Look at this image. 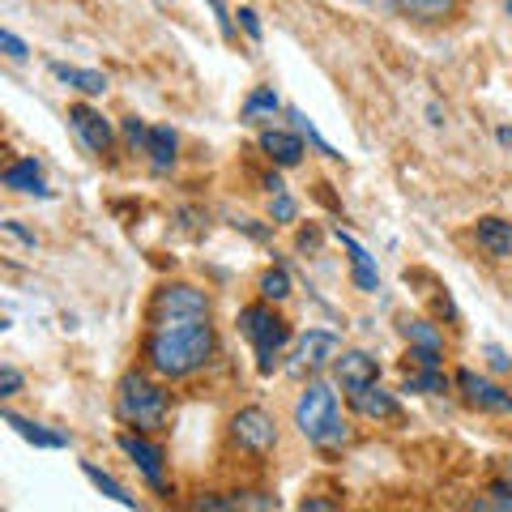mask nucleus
Wrapping results in <instances>:
<instances>
[{"instance_id": "28", "label": "nucleus", "mask_w": 512, "mask_h": 512, "mask_svg": "<svg viewBox=\"0 0 512 512\" xmlns=\"http://www.w3.org/2000/svg\"><path fill=\"white\" fill-rule=\"evenodd\" d=\"M269 218H274V227H286V222L299 218V205H295V197L286 188L274 192V201H269Z\"/></svg>"}, {"instance_id": "5", "label": "nucleus", "mask_w": 512, "mask_h": 512, "mask_svg": "<svg viewBox=\"0 0 512 512\" xmlns=\"http://www.w3.org/2000/svg\"><path fill=\"white\" fill-rule=\"evenodd\" d=\"M146 320H150V329L210 320V295H205L201 286H188V282H167V286H158V291H154Z\"/></svg>"}, {"instance_id": "2", "label": "nucleus", "mask_w": 512, "mask_h": 512, "mask_svg": "<svg viewBox=\"0 0 512 512\" xmlns=\"http://www.w3.org/2000/svg\"><path fill=\"white\" fill-rule=\"evenodd\" d=\"M295 427L303 431V440L325 448V453H338L350 444V423L338 410V393L329 389L325 380H308L295 402Z\"/></svg>"}, {"instance_id": "10", "label": "nucleus", "mask_w": 512, "mask_h": 512, "mask_svg": "<svg viewBox=\"0 0 512 512\" xmlns=\"http://www.w3.org/2000/svg\"><path fill=\"white\" fill-rule=\"evenodd\" d=\"M69 124H73V133L86 141L90 154L107 158L111 146H116V133H111V124L103 120V111H94V107H86V103H73V107H69Z\"/></svg>"}, {"instance_id": "41", "label": "nucleus", "mask_w": 512, "mask_h": 512, "mask_svg": "<svg viewBox=\"0 0 512 512\" xmlns=\"http://www.w3.org/2000/svg\"><path fill=\"white\" fill-rule=\"evenodd\" d=\"M508 478H512V457H508Z\"/></svg>"}, {"instance_id": "27", "label": "nucleus", "mask_w": 512, "mask_h": 512, "mask_svg": "<svg viewBox=\"0 0 512 512\" xmlns=\"http://www.w3.org/2000/svg\"><path fill=\"white\" fill-rule=\"evenodd\" d=\"M256 291H261V299H269V303H282L286 295H291V274H286L282 265L265 269V274H261V286H256Z\"/></svg>"}, {"instance_id": "23", "label": "nucleus", "mask_w": 512, "mask_h": 512, "mask_svg": "<svg viewBox=\"0 0 512 512\" xmlns=\"http://www.w3.org/2000/svg\"><path fill=\"white\" fill-rule=\"evenodd\" d=\"M406 393H448L444 367H406Z\"/></svg>"}, {"instance_id": "9", "label": "nucleus", "mask_w": 512, "mask_h": 512, "mask_svg": "<svg viewBox=\"0 0 512 512\" xmlns=\"http://www.w3.org/2000/svg\"><path fill=\"white\" fill-rule=\"evenodd\" d=\"M457 389L461 397L474 406V410H487V414H512V393L504 389V384H495L487 376H478V372H466L461 367L457 372Z\"/></svg>"}, {"instance_id": "26", "label": "nucleus", "mask_w": 512, "mask_h": 512, "mask_svg": "<svg viewBox=\"0 0 512 512\" xmlns=\"http://www.w3.org/2000/svg\"><path fill=\"white\" fill-rule=\"evenodd\" d=\"M402 338L410 346H431V350H444V338H440V329L431 325V320H402Z\"/></svg>"}, {"instance_id": "8", "label": "nucleus", "mask_w": 512, "mask_h": 512, "mask_svg": "<svg viewBox=\"0 0 512 512\" xmlns=\"http://www.w3.org/2000/svg\"><path fill=\"white\" fill-rule=\"evenodd\" d=\"M342 355V342H338V333H329V329H308L303 338L295 342L291 350V372L295 376H316V372H325V367H333V359Z\"/></svg>"}, {"instance_id": "20", "label": "nucleus", "mask_w": 512, "mask_h": 512, "mask_svg": "<svg viewBox=\"0 0 512 512\" xmlns=\"http://www.w3.org/2000/svg\"><path fill=\"white\" fill-rule=\"evenodd\" d=\"M175 150H180V141H175V133H171V128H167V124H150L146 154H150L154 171H167V167H175Z\"/></svg>"}, {"instance_id": "21", "label": "nucleus", "mask_w": 512, "mask_h": 512, "mask_svg": "<svg viewBox=\"0 0 512 512\" xmlns=\"http://www.w3.org/2000/svg\"><path fill=\"white\" fill-rule=\"evenodd\" d=\"M278 111H282L278 90L274 86H256L244 99V111H239V116H244V124H261V120H274Z\"/></svg>"}, {"instance_id": "13", "label": "nucleus", "mask_w": 512, "mask_h": 512, "mask_svg": "<svg viewBox=\"0 0 512 512\" xmlns=\"http://www.w3.org/2000/svg\"><path fill=\"white\" fill-rule=\"evenodd\" d=\"M363 5L380 13H402V18H414V22H444L453 18L457 0H363Z\"/></svg>"}, {"instance_id": "6", "label": "nucleus", "mask_w": 512, "mask_h": 512, "mask_svg": "<svg viewBox=\"0 0 512 512\" xmlns=\"http://www.w3.org/2000/svg\"><path fill=\"white\" fill-rule=\"evenodd\" d=\"M231 440L252 457H269L278 448V419L265 406H244L231 414Z\"/></svg>"}, {"instance_id": "16", "label": "nucleus", "mask_w": 512, "mask_h": 512, "mask_svg": "<svg viewBox=\"0 0 512 512\" xmlns=\"http://www.w3.org/2000/svg\"><path fill=\"white\" fill-rule=\"evenodd\" d=\"M197 508L205 512H235V508H256V512H265V508H278V495H269V491H235V495H201Z\"/></svg>"}, {"instance_id": "1", "label": "nucleus", "mask_w": 512, "mask_h": 512, "mask_svg": "<svg viewBox=\"0 0 512 512\" xmlns=\"http://www.w3.org/2000/svg\"><path fill=\"white\" fill-rule=\"evenodd\" d=\"M218 350V333L210 320H192V325H163L146 333V367L163 380H188L197 376L201 367H210Z\"/></svg>"}, {"instance_id": "32", "label": "nucleus", "mask_w": 512, "mask_h": 512, "mask_svg": "<svg viewBox=\"0 0 512 512\" xmlns=\"http://www.w3.org/2000/svg\"><path fill=\"white\" fill-rule=\"evenodd\" d=\"M205 5L214 9V18H218V30H222V39H235V22H231L227 5H222V0H205Z\"/></svg>"}, {"instance_id": "34", "label": "nucleus", "mask_w": 512, "mask_h": 512, "mask_svg": "<svg viewBox=\"0 0 512 512\" xmlns=\"http://www.w3.org/2000/svg\"><path fill=\"white\" fill-rule=\"evenodd\" d=\"M0 47H5V56H9V60H26V43L13 35V30H0Z\"/></svg>"}, {"instance_id": "19", "label": "nucleus", "mask_w": 512, "mask_h": 512, "mask_svg": "<svg viewBox=\"0 0 512 512\" xmlns=\"http://www.w3.org/2000/svg\"><path fill=\"white\" fill-rule=\"evenodd\" d=\"M0 184L9 192H35V197H47V184H43V167L35 158H18V163H9L5 175H0Z\"/></svg>"}, {"instance_id": "37", "label": "nucleus", "mask_w": 512, "mask_h": 512, "mask_svg": "<svg viewBox=\"0 0 512 512\" xmlns=\"http://www.w3.org/2000/svg\"><path fill=\"white\" fill-rule=\"evenodd\" d=\"M316 239H320L316 231H303V235H299V248H303V252H308V248H316Z\"/></svg>"}, {"instance_id": "38", "label": "nucleus", "mask_w": 512, "mask_h": 512, "mask_svg": "<svg viewBox=\"0 0 512 512\" xmlns=\"http://www.w3.org/2000/svg\"><path fill=\"white\" fill-rule=\"evenodd\" d=\"M265 188H269V197H274V192H282V188H286V184H282V180H278V175H265Z\"/></svg>"}, {"instance_id": "42", "label": "nucleus", "mask_w": 512, "mask_h": 512, "mask_svg": "<svg viewBox=\"0 0 512 512\" xmlns=\"http://www.w3.org/2000/svg\"><path fill=\"white\" fill-rule=\"evenodd\" d=\"M158 5H163V0H158Z\"/></svg>"}, {"instance_id": "29", "label": "nucleus", "mask_w": 512, "mask_h": 512, "mask_svg": "<svg viewBox=\"0 0 512 512\" xmlns=\"http://www.w3.org/2000/svg\"><path fill=\"white\" fill-rule=\"evenodd\" d=\"M124 137H128V146L146 154V137H150V124L146 120H137V116H128L124 120Z\"/></svg>"}, {"instance_id": "4", "label": "nucleus", "mask_w": 512, "mask_h": 512, "mask_svg": "<svg viewBox=\"0 0 512 512\" xmlns=\"http://www.w3.org/2000/svg\"><path fill=\"white\" fill-rule=\"evenodd\" d=\"M239 333H244V338L252 342L261 376H274L282 350L291 346V325H286V320L274 312V303H269V299L248 303V308L239 312Z\"/></svg>"}, {"instance_id": "31", "label": "nucleus", "mask_w": 512, "mask_h": 512, "mask_svg": "<svg viewBox=\"0 0 512 512\" xmlns=\"http://www.w3.org/2000/svg\"><path fill=\"white\" fill-rule=\"evenodd\" d=\"M235 18H239V26H244V35H248L252 43H261V18H256V9L244 5V9L235 13Z\"/></svg>"}, {"instance_id": "36", "label": "nucleus", "mask_w": 512, "mask_h": 512, "mask_svg": "<svg viewBox=\"0 0 512 512\" xmlns=\"http://www.w3.org/2000/svg\"><path fill=\"white\" fill-rule=\"evenodd\" d=\"M299 508L303 512H329V508H338V504H329V500H303Z\"/></svg>"}, {"instance_id": "22", "label": "nucleus", "mask_w": 512, "mask_h": 512, "mask_svg": "<svg viewBox=\"0 0 512 512\" xmlns=\"http://www.w3.org/2000/svg\"><path fill=\"white\" fill-rule=\"evenodd\" d=\"M0 419H5L26 444H35V448H64V444H69L64 436H56V431H47L43 423H30V419H22V414H13V410H5Z\"/></svg>"}, {"instance_id": "17", "label": "nucleus", "mask_w": 512, "mask_h": 512, "mask_svg": "<svg viewBox=\"0 0 512 512\" xmlns=\"http://www.w3.org/2000/svg\"><path fill=\"white\" fill-rule=\"evenodd\" d=\"M474 239H478V248H483L487 256H495V261L512 256V222H504V218H478Z\"/></svg>"}, {"instance_id": "11", "label": "nucleus", "mask_w": 512, "mask_h": 512, "mask_svg": "<svg viewBox=\"0 0 512 512\" xmlns=\"http://www.w3.org/2000/svg\"><path fill=\"white\" fill-rule=\"evenodd\" d=\"M346 397H350V410H355L359 419H367V423H397L402 419V402H397V393L380 389V384H367V389H355Z\"/></svg>"}, {"instance_id": "18", "label": "nucleus", "mask_w": 512, "mask_h": 512, "mask_svg": "<svg viewBox=\"0 0 512 512\" xmlns=\"http://www.w3.org/2000/svg\"><path fill=\"white\" fill-rule=\"evenodd\" d=\"M52 77H56V82H64L69 90L90 94V99H99V94H107V77H103L99 69H77V64L52 60Z\"/></svg>"}, {"instance_id": "14", "label": "nucleus", "mask_w": 512, "mask_h": 512, "mask_svg": "<svg viewBox=\"0 0 512 512\" xmlns=\"http://www.w3.org/2000/svg\"><path fill=\"white\" fill-rule=\"evenodd\" d=\"M338 244L350 256V278H355V286H359L363 295H376L380 291V274H376V261L367 256V248L359 244L355 235H346V231H338Z\"/></svg>"}, {"instance_id": "40", "label": "nucleus", "mask_w": 512, "mask_h": 512, "mask_svg": "<svg viewBox=\"0 0 512 512\" xmlns=\"http://www.w3.org/2000/svg\"><path fill=\"white\" fill-rule=\"evenodd\" d=\"M500 5H504V13H508V18H512V0H500Z\"/></svg>"}, {"instance_id": "12", "label": "nucleus", "mask_w": 512, "mask_h": 512, "mask_svg": "<svg viewBox=\"0 0 512 512\" xmlns=\"http://www.w3.org/2000/svg\"><path fill=\"white\" fill-rule=\"evenodd\" d=\"M333 380H338L346 393L367 389V384H380V363L367 355V350H342V355L333 359Z\"/></svg>"}, {"instance_id": "24", "label": "nucleus", "mask_w": 512, "mask_h": 512, "mask_svg": "<svg viewBox=\"0 0 512 512\" xmlns=\"http://www.w3.org/2000/svg\"><path fill=\"white\" fill-rule=\"evenodd\" d=\"M286 120H291V128H295V133H299L303 141H308V146H312L316 154H325V158H342L338 150L329 146L325 137H320V128H316V124H312L308 116H303V107H286Z\"/></svg>"}, {"instance_id": "35", "label": "nucleus", "mask_w": 512, "mask_h": 512, "mask_svg": "<svg viewBox=\"0 0 512 512\" xmlns=\"http://www.w3.org/2000/svg\"><path fill=\"white\" fill-rule=\"evenodd\" d=\"M483 355L491 359L495 372H512V359H508V350H504V346H483Z\"/></svg>"}, {"instance_id": "3", "label": "nucleus", "mask_w": 512, "mask_h": 512, "mask_svg": "<svg viewBox=\"0 0 512 512\" xmlns=\"http://www.w3.org/2000/svg\"><path fill=\"white\" fill-rule=\"evenodd\" d=\"M116 414L124 427L146 431V436L163 431L171 414V393L163 389V376L154 380V372H124L116 384Z\"/></svg>"}, {"instance_id": "15", "label": "nucleus", "mask_w": 512, "mask_h": 512, "mask_svg": "<svg viewBox=\"0 0 512 512\" xmlns=\"http://www.w3.org/2000/svg\"><path fill=\"white\" fill-rule=\"evenodd\" d=\"M261 150L269 154L274 167H295L303 158V137L291 133V128H265L261 133Z\"/></svg>"}, {"instance_id": "30", "label": "nucleus", "mask_w": 512, "mask_h": 512, "mask_svg": "<svg viewBox=\"0 0 512 512\" xmlns=\"http://www.w3.org/2000/svg\"><path fill=\"white\" fill-rule=\"evenodd\" d=\"M478 508H512V478H504V483H495L487 491V500L478 504Z\"/></svg>"}, {"instance_id": "33", "label": "nucleus", "mask_w": 512, "mask_h": 512, "mask_svg": "<svg viewBox=\"0 0 512 512\" xmlns=\"http://www.w3.org/2000/svg\"><path fill=\"white\" fill-rule=\"evenodd\" d=\"M22 389V372L18 367H0V397H13Z\"/></svg>"}, {"instance_id": "39", "label": "nucleus", "mask_w": 512, "mask_h": 512, "mask_svg": "<svg viewBox=\"0 0 512 512\" xmlns=\"http://www.w3.org/2000/svg\"><path fill=\"white\" fill-rule=\"evenodd\" d=\"M495 137H500V146H512V128H508V124H504V128H500V133H495Z\"/></svg>"}, {"instance_id": "25", "label": "nucleus", "mask_w": 512, "mask_h": 512, "mask_svg": "<svg viewBox=\"0 0 512 512\" xmlns=\"http://www.w3.org/2000/svg\"><path fill=\"white\" fill-rule=\"evenodd\" d=\"M82 474H86L90 483H94V487H99V491L107 495V500H116L120 508H137V500H133V495H128V491H124V487H120V483H116V478H111L107 470H99V466H94V461H82Z\"/></svg>"}, {"instance_id": "7", "label": "nucleus", "mask_w": 512, "mask_h": 512, "mask_svg": "<svg viewBox=\"0 0 512 512\" xmlns=\"http://www.w3.org/2000/svg\"><path fill=\"white\" fill-rule=\"evenodd\" d=\"M116 444H120V453L133 461L141 474H146V483H150L158 495H171V487H167V453H163V448H158L154 440H146V431H133V427H128Z\"/></svg>"}]
</instances>
